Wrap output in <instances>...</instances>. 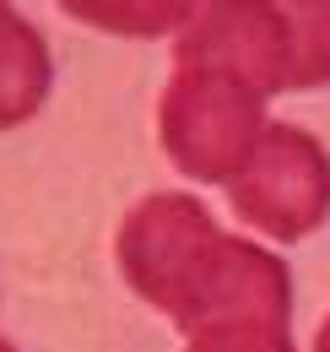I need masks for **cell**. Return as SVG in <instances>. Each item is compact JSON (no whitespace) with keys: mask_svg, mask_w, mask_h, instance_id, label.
<instances>
[{"mask_svg":"<svg viewBox=\"0 0 330 352\" xmlns=\"http://www.w3.org/2000/svg\"><path fill=\"white\" fill-rule=\"evenodd\" d=\"M124 282L195 336L222 320H287L292 276L260 244L222 233L195 195H146L114 239Z\"/></svg>","mask_w":330,"mask_h":352,"instance_id":"obj_1","label":"cell"},{"mask_svg":"<svg viewBox=\"0 0 330 352\" xmlns=\"http://www.w3.org/2000/svg\"><path fill=\"white\" fill-rule=\"evenodd\" d=\"M173 65H211L260 98L330 82V0H201Z\"/></svg>","mask_w":330,"mask_h":352,"instance_id":"obj_2","label":"cell"},{"mask_svg":"<svg viewBox=\"0 0 330 352\" xmlns=\"http://www.w3.org/2000/svg\"><path fill=\"white\" fill-rule=\"evenodd\" d=\"M157 135L184 179L233 184L265 135V98L211 65H173L157 103Z\"/></svg>","mask_w":330,"mask_h":352,"instance_id":"obj_3","label":"cell"},{"mask_svg":"<svg viewBox=\"0 0 330 352\" xmlns=\"http://www.w3.org/2000/svg\"><path fill=\"white\" fill-rule=\"evenodd\" d=\"M228 201L265 239L298 244L330 217V152L298 125H265Z\"/></svg>","mask_w":330,"mask_h":352,"instance_id":"obj_4","label":"cell"},{"mask_svg":"<svg viewBox=\"0 0 330 352\" xmlns=\"http://www.w3.org/2000/svg\"><path fill=\"white\" fill-rule=\"evenodd\" d=\"M49 76L54 65L43 33L11 0H0V131H16L38 114L49 98Z\"/></svg>","mask_w":330,"mask_h":352,"instance_id":"obj_5","label":"cell"},{"mask_svg":"<svg viewBox=\"0 0 330 352\" xmlns=\"http://www.w3.org/2000/svg\"><path fill=\"white\" fill-rule=\"evenodd\" d=\"M54 6L87 28H98V33H114V38L184 33L190 16L201 11V0H54Z\"/></svg>","mask_w":330,"mask_h":352,"instance_id":"obj_6","label":"cell"},{"mask_svg":"<svg viewBox=\"0 0 330 352\" xmlns=\"http://www.w3.org/2000/svg\"><path fill=\"white\" fill-rule=\"evenodd\" d=\"M190 352H292L287 320H222L190 336Z\"/></svg>","mask_w":330,"mask_h":352,"instance_id":"obj_7","label":"cell"},{"mask_svg":"<svg viewBox=\"0 0 330 352\" xmlns=\"http://www.w3.org/2000/svg\"><path fill=\"white\" fill-rule=\"evenodd\" d=\"M314 352H330V320L320 325V336H314Z\"/></svg>","mask_w":330,"mask_h":352,"instance_id":"obj_8","label":"cell"},{"mask_svg":"<svg viewBox=\"0 0 330 352\" xmlns=\"http://www.w3.org/2000/svg\"><path fill=\"white\" fill-rule=\"evenodd\" d=\"M0 352H11V347H6V342H0Z\"/></svg>","mask_w":330,"mask_h":352,"instance_id":"obj_9","label":"cell"}]
</instances>
